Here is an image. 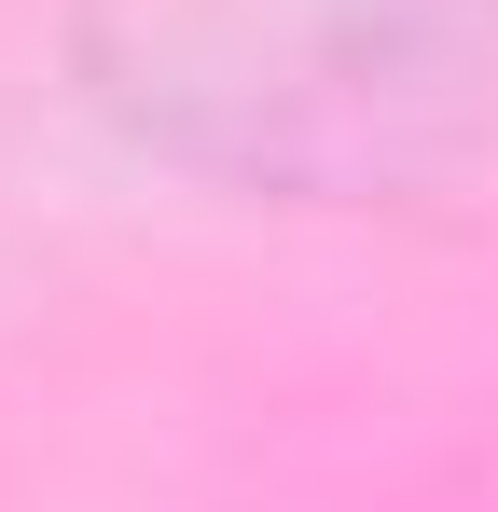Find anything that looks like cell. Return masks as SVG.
Listing matches in <instances>:
<instances>
[{
  "instance_id": "6da1fadb",
  "label": "cell",
  "mask_w": 498,
  "mask_h": 512,
  "mask_svg": "<svg viewBox=\"0 0 498 512\" xmlns=\"http://www.w3.org/2000/svg\"><path fill=\"white\" fill-rule=\"evenodd\" d=\"M83 70L153 153L222 180H498V0H83Z\"/></svg>"
}]
</instances>
